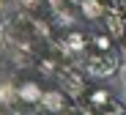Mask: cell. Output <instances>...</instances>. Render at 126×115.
Segmentation results:
<instances>
[{"label": "cell", "mask_w": 126, "mask_h": 115, "mask_svg": "<svg viewBox=\"0 0 126 115\" xmlns=\"http://www.w3.org/2000/svg\"><path fill=\"white\" fill-rule=\"evenodd\" d=\"M93 47L107 52V49H110V38H107V36H93Z\"/></svg>", "instance_id": "1"}, {"label": "cell", "mask_w": 126, "mask_h": 115, "mask_svg": "<svg viewBox=\"0 0 126 115\" xmlns=\"http://www.w3.org/2000/svg\"><path fill=\"white\" fill-rule=\"evenodd\" d=\"M69 44H71L74 49H77V47L82 49V47H85V36H82V33H71V36H69Z\"/></svg>", "instance_id": "2"}]
</instances>
